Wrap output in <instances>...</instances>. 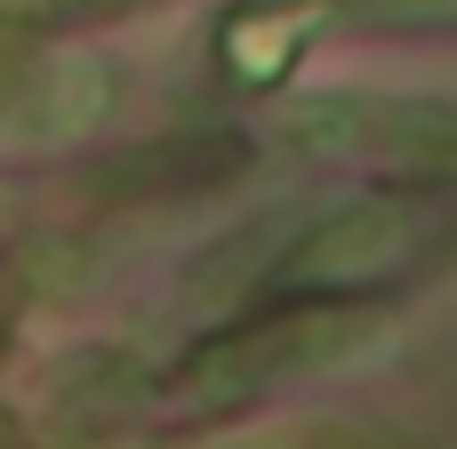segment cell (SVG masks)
I'll return each mask as SVG.
<instances>
[{
    "label": "cell",
    "instance_id": "obj_2",
    "mask_svg": "<svg viewBox=\"0 0 457 449\" xmlns=\"http://www.w3.org/2000/svg\"><path fill=\"white\" fill-rule=\"evenodd\" d=\"M378 337H386V321H370V313H321V321L281 313L273 329H241L225 345H201L185 362L177 394L185 402H233V394H249V386H265L281 370H313V362H337L345 345H378Z\"/></svg>",
    "mask_w": 457,
    "mask_h": 449
},
{
    "label": "cell",
    "instance_id": "obj_4",
    "mask_svg": "<svg viewBox=\"0 0 457 449\" xmlns=\"http://www.w3.org/2000/svg\"><path fill=\"white\" fill-rule=\"evenodd\" d=\"M361 8H450V0H361Z\"/></svg>",
    "mask_w": 457,
    "mask_h": 449
},
{
    "label": "cell",
    "instance_id": "obj_1",
    "mask_svg": "<svg viewBox=\"0 0 457 449\" xmlns=\"http://www.w3.org/2000/svg\"><path fill=\"white\" fill-rule=\"evenodd\" d=\"M426 233H434V209L426 201L370 193V201H345L329 225H313L281 265H265V281H281V289H337L345 297V289H370L394 265H410Z\"/></svg>",
    "mask_w": 457,
    "mask_h": 449
},
{
    "label": "cell",
    "instance_id": "obj_3",
    "mask_svg": "<svg viewBox=\"0 0 457 449\" xmlns=\"http://www.w3.org/2000/svg\"><path fill=\"white\" fill-rule=\"evenodd\" d=\"M0 104H8V129H0L8 145H64L112 104V72L96 56H64V64H40L32 80H16Z\"/></svg>",
    "mask_w": 457,
    "mask_h": 449
}]
</instances>
